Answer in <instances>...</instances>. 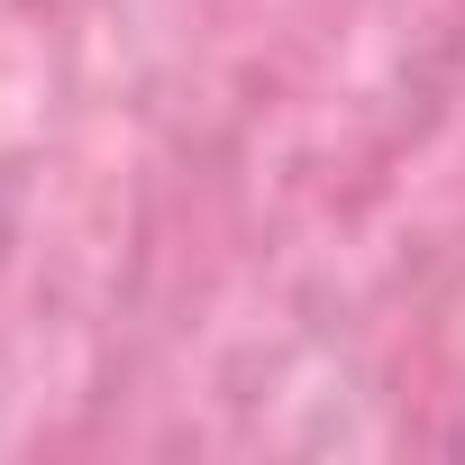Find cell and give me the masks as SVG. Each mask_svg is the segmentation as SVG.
<instances>
[{"mask_svg":"<svg viewBox=\"0 0 465 465\" xmlns=\"http://www.w3.org/2000/svg\"><path fill=\"white\" fill-rule=\"evenodd\" d=\"M10 247H19V173L0 164V265H10Z\"/></svg>","mask_w":465,"mask_h":465,"instance_id":"6da1fadb","label":"cell"}]
</instances>
